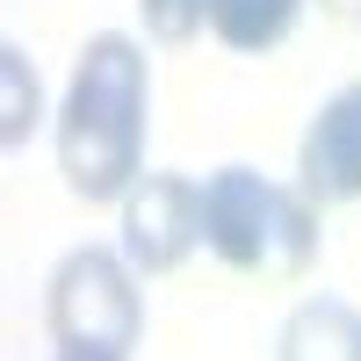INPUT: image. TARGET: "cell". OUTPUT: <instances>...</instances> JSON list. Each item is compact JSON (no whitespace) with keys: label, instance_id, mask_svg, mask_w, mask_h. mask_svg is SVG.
<instances>
[{"label":"cell","instance_id":"cell-1","mask_svg":"<svg viewBox=\"0 0 361 361\" xmlns=\"http://www.w3.org/2000/svg\"><path fill=\"white\" fill-rule=\"evenodd\" d=\"M145 130H152V66L130 37H87L66 109H58V173L80 202H123L145 180Z\"/></svg>","mask_w":361,"mask_h":361},{"label":"cell","instance_id":"cell-2","mask_svg":"<svg viewBox=\"0 0 361 361\" xmlns=\"http://www.w3.org/2000/svg\"><path fill=\"white\" fill-rule=\"evenodd\" d=\"M202 238L231 275L253 282H304L318 267V202L289 180H267L253 166H217L202 180Z\"/></svg>","mask_w":361,"mask_h":361},{"label":"cell","instance_id":"cell-3","mask_svg":"<svg viewBox=\"0 0 361 361\" xmlns=\"http://www.w3.org/2000/svg\"><path fill=\"white\" fill-rule=\"evenodd\" d=\"M44 333L58 354L130 361L145 340V289L123 246H73L44 282Z\"/></svg>","mask_w":361,"mask_h":361},{"label":"cell","instance_id":"cell-4","mask_svg":"<svg viewBox=\"0 0 361 361\" xmlns=\"http://www.w3.org/2000/svg\"><path fill=\"white\" fill-rule=\"evenodd\" d=\"M202 238V188L188 173H145L123 195V260L137 275H173Z\"/></svg>","mask_w":361,"mask_h":361},{"label":"cell","instance_id":"cell-5","mask_svg":"<svg viewBox=\"0 0 361 361\" xmlns=\"http://www.w3.org/2000/svg\"><path fill=\"white\" fill-rule=\"evenodd\" d=\"M296 188L318 209L361 202V80L340 87V94L311 116L304 145H296Z\"/></svg>","mask_w":361,"mask_h":361},{"label":"cell","instance_id":"cell-6","mask_svg":"<svg viewBox=\"0 0 361 361\" xmlns=\"http://www.w3.org/2000/svg\"><path fill=\"white\" fill-rule=\"evenodd\" d=\"M275 361H361V311L340 304V296L296 304L275 340Z\"/></svg>","mask_w":361,"mask_h":361},{"label":"cell","instance_id":"cell-7","mask_svg":"<svg viewBox=\"0 0 361 361\" xmlns=\"http://www.w3.org/2000/svg\"><path fill=\"white\" fill-rule=\"evenodd\" d=\"M296 15H304V0H209V37L224 51H275L289 44Z\"/></svg>","mask_w":361,"mask_h":361},{"label":"cell","instance_id":"cell-8","mask_svg":"<svg viewBox=\"0 0 361 361\" xmlns=\"http://www.w3.org/2000/svg\"><path fill=\"white\" fill-rule=\"evenodd\" d=\"M37 123H44V80L22 44H0V145L22 152L37 137Z\"/></svg>","mask_w":361,"mask_h":361},{"label":"cell","instance_id":"cell-9","mask_svg":"<svg viewBox=\"0 0 361 361\" xmlns=\"http://www.w3.org/2000/svg\"><path fill=\"white\" fill-rule=\"evenodd\" d=\"M137 8H145V29H152L159 44H188L209 22V0H137Z\"/></svg>","mask_w":361,"mask_h":361},{"label":"cell","instance_id":"cell-10","mask_svg":"<svg viewBox=\"0 0 361 361\" xmlns=\"http://www.w3.org/2000/svg\"><path fill=\"white\" fill-rule=\"evenodd\" d=\"M325 15H340V22H361V0H318Z\"/></svg>","mask_w":361,"mask_h":361},{"label":"cell","instance_id":"cell-11","mask_svg":"<svg viewBox=\"0 0 361 361\" xmlns=\"http://www.w3.org/2000/svg\"><path fill=\"white\" fill-rule=\"evenodd\" d=\"M58 361H94V354H58Z\"/></svg>","mask_w":361,"mask_h":361}]
</instances>
